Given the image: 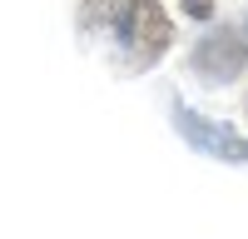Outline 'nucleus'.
<instances>
[{"label":"nucleus","instance_id":"1","mask_svg":"<svg viewBox=\"0 0 248 239\" xmlns=\"http://www.w3.org/2000/svg\"><path fill=\"white\" fill-rule=\"evenodd\" d=\"M79 25L114 40L124 50V65L129 70L154 65L164 55V45H169V20H164V10L154 0H90Z\"/></svg>","mask_w":248,"mask_h":239},{"label":"nucleus","instance_id":"2","mask_svg":"<svg viewBox=\"0 0 248 239\" xmlns=\"http://www.w3.org/2000/svg\"><path fill=\"white\" fill-rule=\"evenodd\" d=\"M199 65L209 70V75H233V70L243 65V45H238V35H233V30H218L209 45H203Z\"/></svg>","mask_w":248,"mask_h":239},{"label":"nucleus","instance_id":"3","mask_svg":"<svg viewBox=\"0 0 248 239\" xmlns=\"http://www.w3.org/2000/svg\"><path fill=\"white\" fill-rule=\"evenodd\" d=\"M184 10H189L194 20H209V10H214V0H184Z\"/></svg>","mask_w":248,"mask_h":239}]
</instances>
